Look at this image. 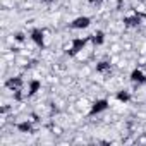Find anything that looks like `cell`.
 <instances>
[{
  "mask_svg": "<svg viewBox=\"0 0 146 146\" xmlns=\"http://www.w3.org/2000/svg\"><path fill=\"white\" fill-rule=\"evenodd\" d=\"M90 26H91V17H88V16H79V17L72 19L69 23V28L70 29H86Z\"/></svg>",
  "mask_w": 146,
  "mask_h": 146,
  "instance_id": "6da1fadb",
  "label": "cell"
},
{
  "mask_svg": "<svg viewBox=\"0 0 146 146\" xmlns=\"http://www.w3.org/2000/svg\"><path fill=\"white\" fill-rule=\"evenodd\" d=\"M29 38L31 41L38 46V48H43V41H45V33H43V28H35L29 31Z\"/></svg>",
  "mask_w": 146,
  "mask_h": 146,
  "instance_id": "7a4b0ae2",
  "label": "cell"
},
{
  "mask_svg": "<svg viewBox=\"0 0 146 146\" xmlns=\"http://www.w3.org/2000/svg\"><path fill=\"white\" fill-rule=\"evenodd\" d=\"M105 110H108V102L103 100V98H96V100H93V107H91V112H90L88 117H93V115L102 113Z\"/></svg>",
  "mask_w": 146,
  "mask_h": 146,
  "instance_id": "3957f363",
  "label": "cell"
},
{
  "mask_svg": "<svg viewBox=\"0 0 146 146\" xmlns=\"http://www.w3.org/2000/svg\"><path fill=\"white\" fill-rule=\"evenodd\" d=\"M91 41H93L96 46L103 45V41H105V33H103V31H96V33H93V35H91Z\"/></svg>",
  "mask_w": 146,
  "mask_h": 146,
  "instance_id": "277c9868",
  "label": "cell"
},
{
  "mask_svg": "<svg viewBox=\"0 0 146 146\" xmlns=\"http://www.w3.org/2000/svg\"><path fill=\"white\" fill-rule=\"evenodd\" d=\"M88 2L91 4V5H100V4H103L105 0H88Z\"/></svg>",
  "mask_w": 146,
  "mask_h": 146,
  "instance_id": "5b68a950",
  "label": "cell"
}]
</instances>
